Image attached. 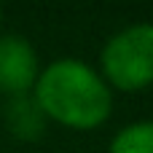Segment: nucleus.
I'll use <instances>...</instances> for the list:
<instances>
[{"mask_svg":"<svg viewBox=\"0 0 153 153\" xmlns=\"http://www.w3.org/2000/svg\"><path fill=\"white\" fill-rule=\"evenodd\" d=\"M32 97L48 124L73 132H94L105 126L116 102V91L102 73L78 56H59L43 65Z\"/></svg>","mask_w":153,"mask_h":153,"instance_id":"1","label":"nucleus"},{"mask_svg":"<svg viewBox=\"0 0 153 153\" xmlns=\"http://www.w3.org/2000/svg\"><path fill=\"white\" fill-rule=\"evenodd\" d=\"M102 78L113 91L134 94L153 86V22H134L116 30L102 51L100 67Z\"/></svg>","mask_w":153,"mask_h":153,"instance_id":"2","label":"nucleus"},{"mask_svg":"<svg viewBox=\"0 0 153 153\" xmlns=\"http://www.w3.org/2000/svg\"><path fill=\"white\" fill-rule=\"evenodd\" d=\"M43 65L30 38L19 32L0 35V94L19 97L32 94Z\"/></svg>","mask_w":153,"mask_h":153,"instance_id":"3","label":"nucleus"},{"mask_svg":"<svg viewBox=\"0 0 153 153\" xmlns=\"http://www.w3.org/2000/svg\"><path fill=\"white\" fill-rule=\"evenodd\" d=\"M3 124L11 132V137L22 143H35L46 134L48 118L38 108L32 94H19V97H5L3 102Z\"/></svg>","mask_w":153,"mask_h":153,"instance_id":"4","label":"nucleus"},{"mask_svg":"<svg viewBox=\"0 0 153 153\" xmlns=\"http://www.w3.org/2000/svg\"><path fill=\"white\" fill-rule=\"evenodd\" d=\"M108 153H153V118L124 124L110 137Z\"/></svg>","mask_w":153,"mask_h":153,"instance_id":"5","label":"nucleus"},{"mask_svg":"<svg viewBox=\"0 0 153 153\" xmlns=\"http://www.w3.org/2000/svg\"><path fill=\"white\" fill-rule=\"evenodd\" d=\"M0 24H3V8H0Z\"/></svg>","mask_w":153,"mask_h":153,"instance_id":"6","label":"nucleus"}]
</instances>
